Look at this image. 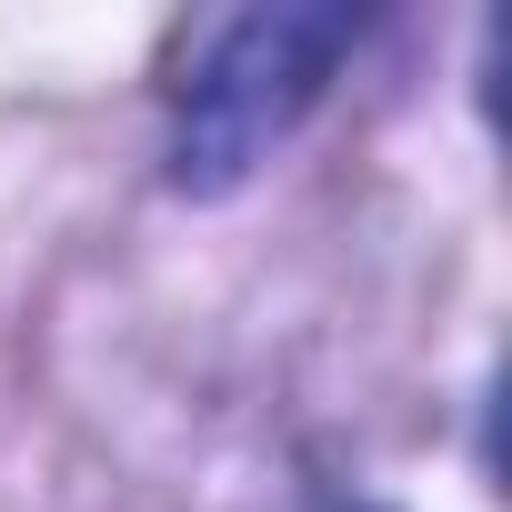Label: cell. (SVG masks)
Returning <instances> with one entry per match:
<instances>
[{"label":"cell","mask_w":512,"mask_h":512,"mask_svg":"<svg viewBox=\"0 0 512 512\" xmlns=\"http://www.w3.org/2000/svg\"><path fill=\"white\" fill-rule=\"evenodd\" d=\"M362 11H332V0H282V11H241L221 21L191 71H181V111H171V181L181 191H231L251 181L292 121L332 91V71L352 61Z\"/></svg>","instance_id":"cell-1"}]
</instances>
